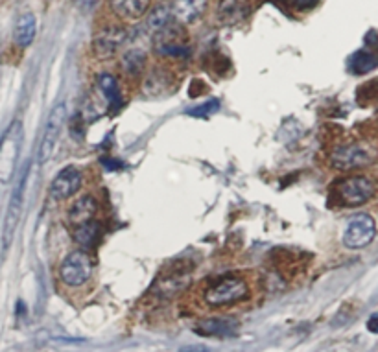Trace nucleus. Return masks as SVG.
Here are the masks:
<instances>
[{
    "label": "nucleus",
    "instance_id": "f257e3e1",
    "mask_svg": "<svg viewBox=\"0 0 378 352\" xmlns=\"http://www.w3.org/2000/svg\"><path fill=\"white\" fill-rule=\"evenodd\" d=\"M249 297V282L238 275H229L223 277L218 282L205 289L203 301L209 306L220 308V306H229V304H237L244 299Z\"/></svg>",
    "mask_w": 378,
    "mask_h": 352
},
{
    "label": "nucleus",
    "instance_id": "f03ea898",
    "mask_svg": "<svg viewBox=\"0 0 378 352\" xmlns=\"http://www.w3.org/2000/svg\"><path fill=\"white\" fill-rule=\"evenodd\" d=\"M23 138H25V129H23L20 120L11 122V126L6 129L0 138V183H4V185L13 179L20 148H23Z\"/></svg>",
    "mask_w": 378,
    "mask_h": 352
},
{
    "label": "nucleus",
    "instance_id": "7ed1b4c3",
    "mask_svg": "<svg viewBox=\"0 0 378 352\" xmlns=\"http://www.w3.org/2000/svg\"><path fill=\"white\" fill-rule=\"evenodd\" d=\"M30 167L26 164L20 171V177L17 185H15L13 192H11L10 203H8V211L4 216V227H2V244L4 249H8L13 242V236L19 227L20 216H23V205H25V190H26V179H28Z\"/></svg>",
    "mask_w": 378,
    "mask_h": 352
},
{
    "label": "nucleus",
    "instance_id": "20e7f679",
    "mask_svg": "<svg viewBox=\"0 0 378 352\" xmlns=\"http://www.w3.org/2000/svg\"><path fill=\"white\" fill-rule=\"evenodd\" d=\"M377 185L371 177L367 176H353L338 183L336 192L341 201V205L345 207H360L367 203L371 197L374 196Z\"/></svg>",
    "mask_w": 378,
    "mask_h": 352
},
{
    "label": "nucleus",
    "instance_id": "39448f33",
    "mask_svg": "<svg viewBox=\"0 0 378 352\" xmlns=\"http://www.w3.org/2000/svg\"><path fill=\"white\" fill-rule=\"evenodd\" d=\"M92 275V260L87 251H73L65 256V260L59 266V277L67 286L78 288L91 279Z\"/></svg>",
    "mask_w": 378,
    "mask_h": 352
},
{
    "label": "nucleus",
    "instance_id": "423d86ee",
    "mask_svg": "<svg viewBox=\"0 0 378 352\" xmlns=\"http://www.w3.org/2000/svg\"><path fill=\"white\" fill-rule=\"evenodd\" d=\"M377 236V221L373 216L360 212L353 216L344 230V245L349 249H364Z\"/></svg>",
    "mask_w": 378,
    "mask_h": 352
},
{
    "label": "nucleus",
    "instance_id": "0eeeda50",
    "mask_svg": "<svg viewBox=\"0 0 378 352\" xmlns=\"http://www.w3.org/2000/svg\"><path fill=\"white\" fill-rule=\"evenodd\" d=\"M65 120H67V107H65V103H58V105L52 109L49 120H46V126H44V131H43V138H41V146H39L41 164L49 162L53 157V153H56V148H58V142H59V135H61V131H63Z\"/></svg>",
    "mask_w": 378,
    "mask_h": 352
},
{
    "label": "nucleus",
    "instance_id": "6e6552de",
    "mask_svg": "<svg viewBox=\"0 0 378 352\" xmlns=\"http://www.w3.org/2000/svg\"><path fill=\"white\" fill-rule=\"evenodd\" d=\"M83 174L76 167H67L59 171L56 179L50 185V196L58 201H65L73 197L82 188Z\"/></svg>",
    "mask_w": 378,
    "mask_h": 352
},
{
    "label": "nucleus",
    "instance_id": "1a4fd4ad",
    "mask_svg": "<svg viewBox=\"0 0 378 352\" xmlns=\"http://www.w3.org/2000/svg\"><path fill=\"white\" fill-rule=\"evenodd\" d=\"M371 155L365 148L358 146V144H349V146L338 148L332 155H330V164L336 170L347 171L354 170V168H362L369 164Z\"/></svg>",
    "mask_w": 378,
    "mask_h": 352
},
{
    "label": "nucleus",
    "instance_id": "9d476101",
    "mask_svg": "<svg viewBox=\"0 0 378 352\" xmlns=\"http://www.w3.org/2000/svg\"><path fill=\"white\" fill-rule=\"evenodd\" d=\"M127 32L120 26H111V28L100 30L96 35H94V41H92V48L96 52V56L100 58H111L115 56L122 44L126 43Z\"/></svg>",
    "mask_w": 378,
    "mask_h": 352
},
{
    "label": "nucleus",
    "instance_id": "9b49d317",
    "mask_svg": "<svg viewBox=\"0 0 378 352\" xmlns=\"http://www.w3.org/2000/svg\"><path fill=\"white\" fill-rule=\"evenodd\" d=\"M207 11V0H174L170 13L183 25H192Z\"/></svg>",
    "mask_w": 378,
    "mask_h": 352
},
{
    "label": "nucleus",
    "instance_id": "f8f14e48",
    "mask_svg": "<svg viewBox=\"0 0 378 352\" xmlns=\"http://www.w3.org/2000/svg\"><path fill=\"white\" fill-rule=\"evenodd\" d=\"M238 325L234 321H229V319L214 318L207 319V321H201L198 327L194 328V332L198 336H203V338H229L237 332Z\"/></svg>",
    "mask_w": 378,
    "mask_h": 352
},
{
    "label": "nucleus",
    "instance_id": "ddd939ff",
    "mask_svg": "<svg viewBox=\"0 0 378 352\" xmlns=\"http://www.w3.org/2000/svg\"><path fill=\"white\" fill-rule=\"evenodd\" d=\"M109 8L120 19L139 20L150 8V0H109Z\"/></svg>",
    "mask_w": 378,
    "mask_h": 352
},
{
    "label": "nucleus",
    "instance_id": "4468645a",
    "mask_svg": "<svg viewBox=\"0 0 378 352\" xmlns=\"http://www.w3.org/2000/svg\"><path fill=\"white\" fill-rule=\"evenodd\" d=\"M96 87H98V91H100V94L106 98V102L109 103L111 111L118 109L122 103H124V100H122L120 87H118V82L113 74H109V72L98 74Z\"/></svg>",
    "mask_w": 378,
    "mask_h": 352
},
{
    "label": "nucleus",
    "instance_id": "2eb2a0df",
    "mask_svg": "<svg viewBox=\"0 0 378 352\" xmlns=\"http://www.w3.org/2000/svg\"><path fill=\"white\" fill-rule=\"evenodd\" d=\"M35 34H37V20H35L34 13H23L17 19V25H15L13 39L15 43L19 44L20 48H26L32 44V41L35 39Z\"/></svg>",
    "mask_w": 378,
    "mask_h": 352
},
{
    "label": "nucleus",
    "instance_id": "dca6fc26",
    "mask_svg": "<svg viewBox=\"0 0 378 352\" xmlns=\"http://www.w3.org/2000/svg\"><path fill=\"white\" fill-rule=\"evenodd\" d=\"M96 211H98V201L92 196H83L70 207L68 221H70L73 226H80V223L91 221L92 218H94V214H96Z\"/></svg>",
    "mask_w": 378,
    "mask_h": 352
},
{
    "label": "nucleus",
    "instance_id": "f3484780",
    "mask_svg": "<svg viewBox=\"0 0 378 352\" xmlns=\"http://www.w3.org/2000/svg\"><path fill=\"white\" fill-rule=\"evenodd\" d=\"M98 236H100V226H98L94 220L80 223V226H74L73 238L83 249H89V247L96 244Z\"/></svg>",
    "mask_w": 378,
    "mask_h": 352
},
{
    "label": "nucleus",
    "instance_id": "a211bd4d",
    "mask_svg": "<svg viewBox=\"0 0 378 352\" xmlns=\"http://www.w3.org/2000/svg\"><path fill=\"white\" fill-rule=\"evenodd\" d=\"M146 65V54L139 48H131L122 56V70L127 76H141Z\"/></svg>",
    "mask_w": 378,
    "mask_h": 352
},
{
    "label": "nucleus",
    "instance_id": "6ab92c4d",
    "mask_svg": "<svg viewBox=\"0 0 378 352\" xmlns=\"http://www.w3.org/2000/svg\"><path fill=\"white\" fill-rule=\"evenodd\" d=\"M170 19H172V13H170V8L166 6H156L153 10L148 13V19H146V26L153 34H159L160 30H165L170 25Z\"/></svg>",
    "mask_w": 378,
    "mask_h": 352
},
{
    "label": "nucleus",
    "instance_id": "aec40b11",
    "mask_svg": "<svg viewBox=\"0 0 378 352\" xmlns=\"http://www.w3.org/2000/svg\"><path fill=\"white\" fill-rule=\"evenodd\" d=\"M374 67H378V56L373 52H367V50H362L351 59V70L354 74H365L373 70Z\"/></svg>",
    "mask_w": 378,
    "mask_h": 352
},
{
    "label": "nucleus",
    "instance_id": "412c9836",
    "mask_svg": "<svg viewBox=\"0 0 378 352\" xmlns=\"http://www.w3.org/2000/svg\"><path fill=\"white\" fill-rule=\"evenodd\" d=\"M220 109L218 100H210V102L203 103V105H198V107H192L187 111V115L196 118H209L210 115H214Z\"/></svg>",
    "mask_w": 378,
    "mask_h": 352
},
{
    "label": "nucleus",
    "instance_id": "4be33fe9",
    "mask_svg": "<svg viewBox=\"0 0 378 352\" xmlns=\"http://www.w3.org/2000/svg\"><path fill=\"white\" fill-rule=\"evenodd\" d=\"M73 2L82 13H91V11L96 8L100 0H73Z\"/></svg>",
    "mask_w": 378,
    "mask_h": 352
},
{
    "label": "nucleus",
    "instance_id": "5701e85b",
    "mask_svg": "<svg viewBox=\"0 0 378 352\" xmlns=\"http://www.w3.org/2000/svg\"><path fill=\"white\" fill-rule=\"evenodd\" d=\"M367 330L371 334H378V312H374L373 315L367 319Z\"/></svg>",
    "mask_w": 378,
    "mask_h": 352
},
{
    "label": "nucleus",
    "instance_id": "b1692460",
    "mask_svg": "<svg viewBox=\"0 0 378 352\" xmlns=\"http://www.w3.org/2000/svg\"><path fill=\"white\" fill-rule=\"evenodd\" d=\"M179 352H207L203 345H190V347H183Z\"/></svg>",
    "mask_w": 378,
    "mask_h": 352
},
{
    "label": "nucleus",
    "instance_id": "393cba45",
    "mask_svg": "<svg viewBox=\"0 0 378 352\" xmlns=\"http://www.w3.org/2000/svg\"><path fill=\"white\" fill-rule=\"evenodd\" d=\"M299 8H312V6L317 4V0H294Z\"/></svg>",
    "mask_w": 378,
    "mask_h": 352
}]
</instances>
